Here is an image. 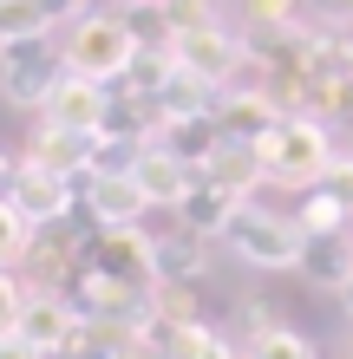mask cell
<instances>
[{
  "label": "cell",
  "mask_w": 353,
  "mask_h": 359,
  "mask_svg": "<svg viewBox=\"0 0 353 359\" xmlns=\"http://www.w3.org/2000/svg\"><path fill=\"white\" fill-rule=\"evenodd\" d=\"M138 53L144 46L131 39V27L118 20V7H92V13H79L72 27H59V59H66V72L92 79V86H118Z\"/></svg>",
  "instance_id": "cell-1"
},
{
  "label": "cell",
  "mask_w": 353,
  "mask_h": 359,
  "mask_svg": "<svg viewBox=\"0 0 353 359\" xmlns=\"http://www.w3.org/2000/svg\"><path fill=\"white\" fill-rule=\"evenodd\" d=\"M262 170H268V183H281V189H314L321 177H327V163L340 157V137L327 131L321 118H275V131H268L262 144Z\"/></svg>",
  "instance_id": "cell-2"
},
{
  "label": "cell",
  "mask_w": 353,
  "mask_h": 359,
  "mask_svg": "<svg viewBox=\"0 0 353 359\" xmlns=\"http://www.w3.org/2000/svg\"><path fill=\"white\" fill-rule=\"evenodd\" d=\"M222 248H229L236 262H248V268L288 274V268H301L307 236L295 229V216H275L268 203H236L229 229H222Z\"/></svg>",
  "instance_id": "cell-3"
},
{
  "label": "cell",
  "mask_w": 353,
  "mask_h": 359,
  "mask_svg": "<svg viewBox=\"0 0 353 359\" xmlns=\"http://www.w3.org/2000/svg\"><path fill=\"white\" fill-rule=\"evenodd\" d=\"M59 79H66L59 33L7 39V46H0V104H7V111H46V98H53Z\"/></svg>",
  "instance_id": "cell-4"
},
{
  "label": "cell",
  "mask_w": 353,
  "mask_h": 359,
  "mask_svg": "<svg viewBox=\"0 0 353 359\" xmlns=\"http://www.w3.org/2000/svg\"><path fill=\"white\" fill-rule=\"evenodd\" d=\"M151 242H157V236H144V222H124V229H92V236H86V262H92L98 274H112V281H124V287L151 294V287H157Z\"/></svg>",
  "instance_id": "cell-5"
},
{
  "label": "cell",
  "mask_w": 353,
  "mask_h": 359,
  "mask_svg": "<svg viewBox=\"0 0 353 359\" xmlns=\"http://www.w3.org/2000/svg\"><path fill=\"white\" fill-rule=\"evenodd\" d=\"M171 59H177V66H190V72H203L210 86L229 92L236 79H242V66H248V39H242V27L216 20V27H203V33H183L177 46H171Z\"/></svg>",
  "instance_id": "cell-6"
},
{
  "label": "cell",
  "mask_w": 353,
  "mask_h": 359,
  "mask_svg": "<svg viewBox=\"0 0 353 359\" xmlns=\"http://www.w3.org/2000/svg\"><path fill=\"white\" fill-rule=\"evenodd\" d=\"M79 216L92 229H124V222L151 216V203H144V189L131 183V170H86L79 177Z\"/></svg>",
  "instance_id": "cell-7"
},
{
  "label": "cell",
  "mask_w": 353,
  "mask_h": 359,
  "mask_svg": "<svg viewBox=\"0 0 353 359\" xmlns=\"http://www.w3.org/2000/svg\"><path fill=\"white\" fill-rule=\"evenodd\" d=\"M7 203H13V216L33 222V229H53V222H72L79 216V189L59 183V177H46V170H33V163H20V157H13Z\"/></svg>",
  "instance_id": "cell-8"
},
{
  "label": "cell",
  "mask_w": 353,
  "mask_h": 359,
  "mask_svg": "<svg viewBox=\"0 0 353 359\" xmlns=\"http://www.w3.org/2000/svg\"><path fill=\"white\" fill-rule=\"evenodd\" d=\"M27 274L33 287H59L66 294L79 274H86V236H72L66 222H53V229H33V248H27Z\"/></svg>",
  "instance_id": "cell-9"
},
{
  "label": "cell",
  "mask_w": 353,
  "mask_h": 359,
  "mask_svg": "<svg viewBox=\"0 0 353 359\" xmlns=\"http://www.w3.org/2000/svg\"><path fill=\"white\" fill-rule=\"evenodd\" d=\"M79 320H86V313H79L59 287H33V281H27V307H20V327H13V333H20L33 353H46V359H53L59 346L72 340V327H79Z\"/></svg>",
  "instance_id": "cell-10"
},
{
  "label": "cell",
  "mask_w": 353,
  "mask_h": 359,
  "mask_svg": "<svg viewBox=\"0 0 353 359\" xmlns=\"http://www.w3.org/2000/svg\"><path fill=\"white\" fill-rule=\"evenodd\" d=\"M39 124H59V131H79V137H98V124H105V86H92V79H59Z\"/></svg>",
  "instance_id": "cell-11"
},
{
  "label": "cell",
  "mask_w": 353,
  "mask_h": 359,
  "mask_svg": "<svg viewBox=\"0 0 353 359\" xmlns=\"http://www.w3.org/2000/svg\"><path fill=\"white\" fill-rule=\"evenodd\" d=\"M20 163H33V170H46V177H59V183H72V189H79V177L92 170V137L59 131V124H39Z\"/></svg>",
  "instance_id": "cell-12"
},
{
  "label": "cell",
  "mask_w": 353,
  "mask_h": 359,
  "mask_svg": "<svg viewBox=\"0 0 353 359\" xmlns=\"http://www.w3.org/2000/svg\"><path fill=\"white\" fill-rule=\"evenodd\" d=\"M131 183L144 189V203H151V209H177V203L197 189V170H190L183 157L157 151V144H144V151H138V163H131Z\"/></svg>",
  "instance_id": "cell-13"
},
{
  "label": "cell",
  "mask_w": 353,
  "mask_h": 359,
  "mask_svg": "<svg viewBox=\"0 0 353 359\" xmlns=\"http://www.w3.org/2000/svg\"><path fill=\"white\" fill-rule=\"evenodd\" d=\"M275 104H268V92L262 86H229L216 98V131L229 137V144H262L268 131H275Z\"/></svg>",
  "instance_id": "cell-14"
},
{
  "label": "cell",
  "mask_w": 353,
  "mask_h": 359,
  "mask_svg": "<svg viewBox=\"0 0 353 359\" xmlns=\"http://www.w3.org/2000/svg\"><path fill=\"white\" fill-rule=\"evenodd\" d=\"M203 183H216L222 196H236V203H255V189L268 183L262 151H255V144H229V137H222L216 151H210V163H203Z\"/></svg>",
  "instance_id": "cell-15"
},
{
  "label": "cell",
  "mask_w": 353,
  "mask_h": 359,
  "mask_svg": "<svg viewBox=\"0 0 353 359\" xmlns=\"http://www.w3.org/2000/svg\"><path fill=\"white\" fill-rule=\"evenodd\" d=\"M157 124H164L157 98H138V92H124V86H105V124H98L105 144H151Z\"/></svg>",
  "instance_id": "cell-16"
},
{
  "label": "cell",
  "mask_w": 353,
  "mask_h": 359,
  "mask_svg": "<svg viewBox=\"0 0 353 359\" xmlns=\"http://www.w3.org/2000/svg\"><path fill=\"white\" fill-rule=\"evenodd\" d=\"M151 268H157V281L197 287V274L210 268V242L190 236V229H171V236H157V242H151Z\"/></svg>",
  "instance_id": "cell-17"
},
{
  "label": "cell",
  "mask_w": 353,
  "mask_h": 359,
  "mask_svg": "<svg viewBox=\"0 0 353 359\" xmlns=\"http://www.w3.org/2000/svg\"><path fill=\"white\" fill-rule=\"evenodd\" d=\"M151 144H157V151H171V157H183V163H190V170L203 177L210 151L222 144V131H216V111H210V118H164Z\"/></svg>",
  "instance_id": "cell-18"
},
{
  "label": "cell",
  "mask_w": 353,
  "mask_h": 359,
  "mask_svg": "<svg viewBox=\"0 0 353 359\" xmlns=\"http://www.w3.org/2000/svg\"><path fill=\"white\" fill-rule=\"evenodd\" d=\"M216 98H222V86H210L203 72H190V66H177V59H171L164 92H157V111H164V118H210Z\"/></svg>",
  "instance_id": "cell-19"
},
{
  "label": "cell",
  "mask_w": 353,
  "mask_h": 359,
  "mask_svg": "<svg viewBox=\"0 0 353 359\" xmlns=\"http://www.w3.org/2000/svg\"><path fill=\"white\" fill-rule=\"evenodd\" d=\"M301 281L307 287H327V294H340V281L353 274V236H307L301 248Z\"/></svg>",
  "instance_id": "cell-20"
},
{
  "label": "cell",
  "mask_w": 353,
  "mask_h": 359,
  "mask_svg": "<svg viewBox=\"0 0 353 359\" xmlns=\"http://www.w3.org/2000/svg\"><path fill=\"white\" fill-rule=\"evenodd\" d=\"M171 216H177V229H190V236L222 242V229H229V216H236V196H222L216 183H203V177H197V189L171 209Z\"/></svg>",
  "instance_id": "cell-21"
},
{
  "label": "cell",
  "mask_w": 353,
  "mask_h": 359,
  "mask_svg": "<svg viewBox=\"0 0 353 359\" xmlns=\"http://www.w3.org/2000/svg\"><path fill=\"white\" fill-rule=\"evenodd\" d=\"M66 13L59 0H0V46L7 39H39V33H59Z\"/></svg>",
  "instance_id": "cell-22"
},
{
  "label": "cell",
  "mask_w": 353,
  "mask_h": 359,
  "mask_svg": "<svg viewBox=\"0 0 353 359\" xmlns=\"http://www.w3.org/2000/svg\"><path fill=\"white\" fill-rule=\"evenodd\" d=\"M190 320H203L197 313V294L190 287H177V281H157L151 287V320H144V333H177V327H190Z\"/></svg>",
  "instance_id": "cell-23"
},
{
  "label": "cell",
  "mask_w": 353,
  "mask_h": 359,
  "mask_svg": "<svg viewBox=\"0 0 353 359\" xmlns=\"http://www.w3.org/2000/svg\"><path fill=\"white\" fill-rule=\"evenodd\" d=\"M353 79V27H321L314 33V86Z\"/></svg>",
  "instance_id": "cell-24"
},
{
  "label": "cell",
  "mask_w": 353,
  "mask_h": 359,
  "mask_svg": "<svg viewBox=\"0 0 353 359\" xmlns=\"http://www.w3.org/2000/svg\"><path fill=\"white\" fill-rule=\"evenodd\" d=\"M118 20H124V27H131V39H138V46H164V53H171V20H164V0H118Z\"/></svg>",
  "instance_id": "cell-25"
},
{
  "label": "cell",
  "mask_w": 353,
  "mask_h": 359,
  "mask_svg": "<svg viewBox=\"0 0 353 359\" xmlns=\"http://www.w3.org/2000/svg\"><path fill=\"white\" fill-rule=\"evenodd\" d=\"M242 359H321L314 353V340H307V333H295V327H268V333H255V340L242 346Z\"/></svg>",
  "instance_id": "cell-26"
},
{
  "label": "cell",
  "mask_w": 353,
  "mask_h": 359,
  "mask_svg": "<svg viewBox=\"0 0 353 359\" xmlns=\"http://www.w3.org/2000/svg\"><path fill=\"white\" fill-rule=\"evenodd\" d=\"M347 209L334 203V196H321V189H314V196H301V209H295V229H301V236H347Z\"/></svg>",
  "instance_id": "cell-27"
},
{
  "label": "cell",
  "mask_w": 353,
  "mask_h": 359,
  "mask_svg": "<svg viewBox=\"0 0 353 359\" xmlns=\"http://www.w3.org/2000/svg\"><path fill=\"white\" fill-rule=\"evenodd\" d=\"M164 72H171V53H164V46H144L118 86H124V92H138V98H157V92H164Z\"/></svg>",
  "instance_id": "cell-28"
},
{
  "label": "cell",
  "mask_w": 353,
  "mask_h": 359,
  "mask_svg": "<svg viewBox=\"0 0 353 359\" xmlns=\"http://www.w3.org/2000/svg\"><path fill=\"white\" fill-rule=\"evenodd\" d=\"M164 20H171V33L183 39V33H203V27H216V0H164ZM171 39V46H177Z\"/></svg>",
  "instance_id": "cell-29"
},
{
  "label": "cell",
  "mask_w": 353,
  "mask_h": 359,
  "mask_svg": "<svg viewBox=\"0 0 353 359\" xmlns=\"http://www.w3.org/2000/svg\"><path fill=\"white\" fill-rule=\"evenodd\" d=\"M27 248H33V222H20L13 203H0V268H27Z\"/></svg>",
  "instance_id": "cell-30"
},
{
  "label": "cell",
  "mask_w": 353,
  "mask_h": 359,
  "mask_svg": "<svg viewBox=\"0 0 353 359\" xmlns=\"http://www.w3.org/2000/svg\"><path fill=\"white\" fill-rule=\"evenodd\" d=\"M20 307H27V274H20V268H0V340L20 327Z\"/></svg>",
  "instance_id": "cell-31"
},
{
  "label": "cell",
  "mask_w": 353,
  "mask_h": 359,
  "mask_svg": "<svg viewBox=\"0 0 353 359\" xmlns=\"http://www.w3.org/2000/svg\"><path fill=\"white\" fill-rule=\"evenodd\" d=\"M301 20V0H242V27H288Z\"/></svg>",
  "instance_id": "cell-32"
},
{
  "label": "cell",
  "mask_w": 353,
  "mask_h": 359,
  "mask_svg": "<svg viewBox=\"0 0 353 359\" xmlns=\"http://www.w3.org/2000/svg\"><path fill=\"white\" fill-rule=\"evenodd\" d=\"M314 189H321V196H334L347 216H353V151H340L334 163H327V177H321Z\"/></svg>",
  "instance_id": "cell-33"
},
{
  "label": "cell",
  "mask_w": 353,
  "mask_h": 359,
  "mask_svg": "<svg viewBox=\"0 0 353 359\" xmlns=\"http://www.w3.org/2000/svg\"><path fill=\"white\" fill-rule=\"evenodd\" d=\"M105 359H171V353H164V340H157V333H124V340H118Z\"/></svg>",
  "instance_id": "cell-34"
},
{
  "label": "cell",
  "mask_w": 353,
  "mask_h": 359,
  "mask_svg": "<svg viewBox=\"0 0 353 359\" xmlns=\"http://www.w3.org/2000/svg\"><path fill=\"white\" fill-rule=\"evenodd\" d=\"M314 13L327 27H353V0H314Z\"/></svg>",
  "instance_id": "cell-35"
},
{
  "label": "cell",
  "mask_w": 353,
  "mask_h": 359,
  "mask_svg": "<svg viewBox=\"0 0 353 359\" xmlns=\"http://www.w3.org/2000/svg\"><path fill=\"white\" fill-rule=\"evenodd\" d=\"M0 359H46V353H33L20 333H7V340H0Z\"/></svg>",
  "instance_id": "cell-36"
},
{
  "label": "cell",
  "mask_w": 353,
  "mask_h": 359,
  "mask_svg": "<svg viewBox=\"0 0 353 359\" xmlns=\"http://www.w3.org/2000/svg\"><path fill=\"white\" fill-rule=\"evenodd\" d=\"M92 7H112V0H59V13H66V27H72L79 13H92Z\"/></svg>",
  "instance_id": "cell-37"
},
{
  "label": "cell",
  "mask_w": 353,
  "mask_h": 359,
  "mask_svg": "<svg viewBox=\"0 0 353 359\" xmlns=\"http://www.w3.org/2000/svg\"><path fill=\"white\" fill-rule=\"evenodd\" d=\"M340 307H347V320H353V274L340 281Z\"/></svg>",
  "instance_id": "cell-38"
},
{
  "label": "cell",
  "mask_w": 353,
  "mask_h": 359,
  "mask_svg": "<svg viewBox=\"0 0 353 359\" xmlns=\"http://www.w3.org/2000/svg\"><path fill=\"white\" fill-rule=\"evenodd\" d=\"M7 183H13V163L0 157V203H7Z\"/></svg>",
  "instance_id": "cell-39"
}]
</instances>
